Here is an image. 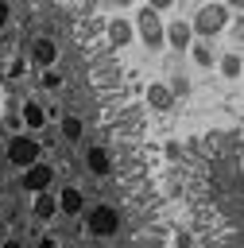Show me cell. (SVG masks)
Masks as SVG:
<instances>
[{
  "label": "cell",
  "mask_w": 244,
  "mask_h": 248,
  "mask_svg": "<svg viewBox=\"0 0 244 248\" xmlns=\"http://www.w3.org/2000/svg\"><path fill=\"white\" fill-rule=\"evenodd\" d=\"M54 202H58V213H66V217H81V209L89 205L81 186H62V190L54 194Z\"/></svg>",
  "instance_id": "9c48e42d"
},
{
  "label": "cell",
  "mask_w": 244,
  "mask_h": 248,
  "mask_svg": "<svg viewBox=\"0 0 244 248\" xmlns=\"http://www.w3.org/2000/svg\"><path fill=\"white\" fill-rule=\"evenodd\" d=\"M221 4H225L229 12H240V4H244V0H221Z\"/></svg>",
  "instance_id": "ffe728a7"
},
{
  "label": "cell",
  "mask_w": 244,
  "mask_h": 248,
  "mask_svg": "<svg viewBox=\"0 0 244 248\" xmlns=\"http://www.w3.org/2000/svg\"><path fill=\"white\" fill-rule=\"evenodd\" d=\"M147 105H151L155 112H170V108H174V93H170V85L151 81V85H147Z\"/></svg>",
  "instance_id": "8fae6325"
},
{
  "label": "cell",
  "mask_w": 244,
  "mask_h": 248,
  "mask_svg": "<svg viewBox=\"0 0 244 248\" xmlns=\"http://www.w3.org/2000/svg\"><path fill=\"white\" fill-rule=\"evenodd\" d=\"M190 58H194L198 66H213V62H217V58H213V50L205 46V39H201V43H190Z\"/></svg>",
  "instance_id": "2e32d148"
},
{
  "label": "cell",
  "mask_w": 244,
  "mask_h": 248,
  "mask_svg": "<svg viewBox=\"0 0 244 248\" xmlns=\"http://www.w3.org/2000/svg\"><path fill=\"white\" fill-rule=\"evenodd\" d=\"M186 23H190V31H194L198 39H217L221 31H229L232 12H229L221 0H205V4L194 12V19H186Z\"/></svg>",
  "instance_id": "6da1fadb"
},
{
  "label": "cell",
  "mask_w": 244,
  "mask_h": 248,
  "mask_svg": "<svg viewBox=\"0 0 244 248\" xmlns=\"http://www.w3.org/2000/svg\"><path fill=\"white\" fill-rule=\"evenodd\" d=\"M4 155H8V163L12 167H31V163H39L43 159V143L31 136V132H15L8 143H4Z\"/></svg>",
  "instance_id": "3957f363"
},
{
  "label": "cell",
  "mask_w": 244,
  "mask_h": 248,
  "mask_svg": "<svg viewBox=\"0 0 244 248\" xmlns=\"http://www.w3.org/2000/svg\"><path fill=\"white\" fill-rule=\"evenodd\" d=\"M85 213V229H89V236H97V240H108V236H116L120 232V209L116 205H108V202H97V205H85L81 209Z\"/></svg>",
  "instance_id": "7a4b0ae2"
},
{
  "label": "cell",
  "mask_w": 244,
  "mask_h": 248,
  "mask_svg": "<svg viewBox=\"0 0 244 248\" xmlns=\"http://www.w3.org/2000/svg\"><path fill=\"white\" fill-rule=\"evenodd\" d=\"M112 4H116V8H132V0H112Z\"/></svg>",
  "instance_id": "7402d4cb"
},
{
  "label": "cell",
  "mask_w": 244,
  "mask_h": 248,
  "mask_svg": "<svg viewBox=\"0 0 244 248\" xmlns=\"http://www.w3.org/2000/svg\"><path fill=\"white\" fill-rule=\"evenodd\" d=\"M19 128L31 132V136H39L46 128V105H39L35 97H23L19 101Z\"/></svg>",
  "instance_id": "8992f818"
},
{
  "label": "cell",
  "mask_w": 244,
  "mask_h": 248,
  "mask_svg": "<svg viewBox=\"0 0 244 248\" xmlns=\"http://www.w3.org/2000/svg\"><path fill=\"white\" fill-rule=\"evenodd\" d=\"M58 132H62L66 143H81V140H85V120H81L77 112H66L62 124H58Z\"/></svg>",
  "instance_id": "4fadbf2b"
},
{
  "label": "cell",
  "mask_w": 244,
  "mask_h": 248,
  "mask_svg": "<svg viewBox=\"0 0 244 248\" xmlns=\"http://www.w3.org/2000/svg\"><path fill=\"white\" fill-rule=\"evenodd\" d=\"M163 27H167V23H163V16H159V12H151L147 4L136 12V23H132V31L139 35V43H143L147 50H163Z\"/></svg>",
  "instance_id": "277c9868"
},
{
  "label": "cell",
  "mask_w": 244,
  "mask_h": 248,
  "mask_svg": "<svg viewBox=\"0 0 244 248\" xmlns=\"http://www.w3.org/2000/svg\"><path fill=\"white\" fill-rule=\"evenodd\" d=\"M62 81H66V78H62V70H58V66L39 70V85H43V89H62Z\"/></svg>",
  "instance_id": "9a60e30c"
},
{
  "label": "cell",
  "mask_w": 244,
  "mask_h": 248,
  "mask_svg": "<svg viewBox=\"0 0 244 248\" xmlns=\"http://www.w3.org/2000/svg\"><path fill=\"white\" fill-rule=\"evenodd\" d=\"M31 198H35V202H31V217H35V221H54V213H58L54 194L43 190V194H31Z\"/></svg>",
  "instance_id": "7c38bea8"
},
{
  "label": "cell",
  "mask_w": 244,
  "mask_h": 248,
  "mask_svg": "<svg viewBox=\"0 0 244 248\" xmlns=\"http://www.w3.org/2000/svg\"><path fill=\"white\" fill-rule=\"evenodd\" d=\"M170 4H174V0H147V8H151V12H159V16H163Z\"/></svg>",
  "instance_id": "e0dca14e"
},
{
  "label": "cell",
  "mask_w": 244,
  "mask_h": 248,
  "mask_svg": "<svg viewBox=\"0 0 244 248\" xmlns=\"http://www.w3.org/2000/svg\"><path fill=\"white\" fill-rule=\"evenodd\" d=\"M132 39H136V31H132V19H124V16H112V19L105 23V43H108L112 50L128 46Z\"/></svg>",
  "instance_id": "ba28073f"
},
{
  "label": "cell",
  "mask_w": 244,
  "mask_h": 248,
  "mask_svg": "<svg viewBox=\"0 0 244 248\" xmlns=\"http://www.w3.org/2000/svg\"><path fill=\"white\" fill-rule=\"evenodd\" d=\"M54 167L46 163V159H39V163H31V167H23V178H19V186L27 190V194H43V190H50L54 186Z\"/></svg>",
  "instance_id": "5b68a950"
},
{
  "label": "cell",
  "mask_w": 244,
  "mask_h": 248,
  "mask_svg": "<svg viewBox=\"0 0 244 248\" xmlns=\"http://www.w3.org/2000/svg\"><path fill=\"white\" fill-rule=\"evenodd\" d=\"M4 236H8V217L0 213V240H4Z\"/></svg>",
  "instance_id": "44dd1931"
},
{
  "label": "cell",
  "mask_w": 244,
  "mask_h": 248,
  "mask_svg": "<svg viewBox=\"0 0 244 248\" xmlns=\"http://www.w3.org/2000/svg\"><path fill=\"white\" fill-rule=\"evenodd\" d=\"M0 248H27V244H23L19 236H4V240H0Z\"/></svg>",
  "instance_id": "ac0fdd59"
},
{
  "label": "cell",
  "mask_w": 244,
  "mask_h": 248,
  "mask_svg": "<svg viewBox=\"0 0 244 248\" xmlns=\"http://www.w3.org/2000/svg\"><path fill=\"white\" fill-rule=\"evenodd\" d=\"M190 43H194V31H190V23L186 19H174V23H167L163 27V46H174V50H190Z\"/></svg>",
  "instance_id": "30bf717a"
},
{
  "label": "cell",
  "mask_w": 244,
  "mask_h": 248,
  "mask_svg": "<svg viewBox=\"0 0 244 248\" xmlns=\"http://www.w3.org/2000/svg\"><path fill=\"white\" fill-rule=\"evenodd\" d=\"M35 248H58V236H39V244Z\"/></svg>",
  "instance_id": "d6986e66"
},
{
  "label": "cell",
  "mask_w": 244,
  "mask_h": 248,
  "mask_svg": "<svg viewBox=\"0 0 244 248\" xmlns=\"http://www.w3.org/2000/svg\"><path fill=\"white\" fill-rule=\"evenodd\" d=\"M81 163H85V170L97 174V178H108V174H112V151L101 147V143H89V147L81 151Z\"/></svg>",
  "instance_id": "52a82bcc"
},
{
  "label": "cell",
  "mask_w": 244,
  "mask_h": 248,
  "mask_svg": "<svg viewBox=\"0 0 244 248\" xmlns=\"http://www.w3.org/2000/svg\"><path fill=\"white\" fill-rule=\"evenodd\" d=\"M213 66H221V74H225V78H240V50H229V54H221Z\"/></svg>",
  "instance_id": "5bb4252c"
}]
</instances>
